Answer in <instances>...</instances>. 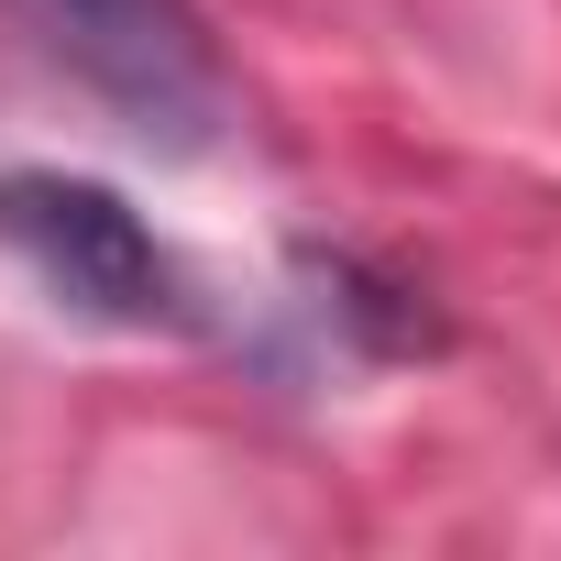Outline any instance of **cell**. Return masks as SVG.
Returning <instances> with one entry per match:
<instances>
[{"label":"cell","mask_w":561,"mask_h":561,"mask_svg":"<svg viewBox=\"0 0 561 561\" xmlns=\"http://www.w3.org/2000/svg\"><path fill=\"white\" fill-rule=\"evenodd\" d=\"M0 242H12L45 287L78 309V320H111V331H176L187 320V275L176 253L144 231V209L100 176H67V165H0Z\"/></svg>","instance_id":"cell-1"},{"label":"cell","mask_w":561,"mask_h":561,"mask_svg":"<svg viewBox=\"0 0 561 561\" xmlns=\"http://www.w3.org/2000/svg\"><path fill=\"white\" fill-rule=\"evenodd\" d=\"M78 89H100L144 144H209L220 133V56L187 0H0Z\"/></svg>","instance_id":"cell-2"}]
</instances>
